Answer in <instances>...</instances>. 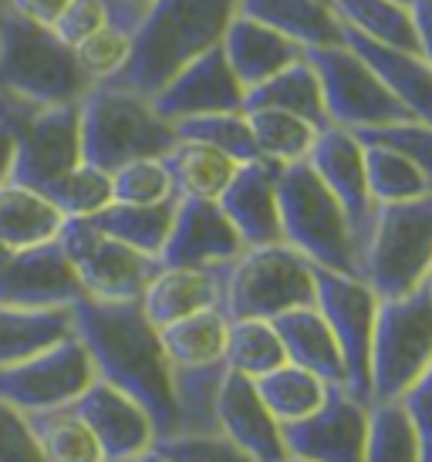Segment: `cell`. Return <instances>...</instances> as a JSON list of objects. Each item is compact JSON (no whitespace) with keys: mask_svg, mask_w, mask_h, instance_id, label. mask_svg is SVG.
Returning <instances> with one entry per match:
<instances>
[{"mask_svg":"<svg viewBox=\"0 0 432 462\" xmlns=\"http://www.w3.org/2000/svg\"><path fill=\"white\" fill-rule=\"evenodd\" d=\"M71 324L95 365V378L132 398L153 419L155 439L176 436L173 365L163 351L159 328L142 314L139 300L105 304L81 297L71 308Z\"/></svg>","mask_w":432,"mask_h":462,"instance_id":"obj_1","label":"cell"},{"mask_svg":"<svg viewBox=\"0 0 432 462\" xmlns=\"http://www.w3.org/2000/svg\"><path fill=\"white\" fill-rule=\"evenodd\" d=\"M237 0H149L132 27V54L112 85L153 98L193 58L216 48Z\"/></svg>","mask_w":432,"mask_h":462,"instance_id":"obj_2","label":"cell"},{"mask_svg":"<svg viewBox=\"0 0 432 462\" xmlns=\"http://www.w3.org/2000/svg\"><path fill=\"white\" fill-rule=\"evenodd\" d=\"M81 162L115 172L132 159L165 155L176 142L173 122H165L149 98L102 81L91 85L78 102Z\"/></svg>","mask_w":432,"mask_h":462,"instance_id":"obj_3","label":"cell"},{"mask_svg":"<svg viewBox=\"0 0 432 462\" xmlns=\"http://www.w3.org/2000/svg\"><path fill=\"white\" fill-rule=\"evenodd\" d=\"M75 51L54 38L52 27L27 21L4 0L0 7V95L27 105L81 102L89 91Z\"/></svg>","mask_w":432,"mask_h":462,"instance_id":"obj_4","label":"cell"},{"mask_svg":"<svg viewBox=\"0 0 432 462\" xmlns=\"http://www.w3.org/2000/svg\"><path fill=\"white\" fill-rule=\"evenodd\" d=\"M432 270V193L406 203L375 206L365 240L358 244V277L385 297L426 287Z\"/></svg>","mask_w":432,"mask_h":462,"instance_id":"obj_5","label":"cell"},{"mask_svg":"<svg viewBox=\"0 0 432 462\" xmlns=\"http://www.w3.org/2000/svg\"><path fill=\"white\" fill-rule=\"evenodd\" d=\"M315 304V267L287 244L243 246L220 267V310L227 321H274L294 308Z\"/></svg>","mask_w":432,"mask_h":462,"instance_id":"obj_6","label":"cell"},{"mask_svg":"<svg viewBox=\"0 0 432 462\" xmlns=\"http://www.w3.org/2000/svg\"><path fill=\"white\" fill-rule=\"evenodd\" d=\"M280 244L297 250L307 263L358 273V250L342 206L321 186L307 162L280 166L277 172Z\"/></svg>","mask_w":432,"mask_h":462,"instance_id":"obj_7","label":"cell"},{"mask_svg":"<svg viewBox=\"0 0 432 462\" xmlns=\"http://www.w3.org/2000/svg\"><path fill=\"white\" fill-rule=\"evenodd\" d=\"M432 365V294L419 287L406 297H385L375 310L369 382L371 402H399Z\"/></svg>","mask_w":432,"mask_h":462,"instance_id":"obj_8","label":"cell"},{"mask_svg":"<svg viewBox=\"0 0 432 462\" xmlns=\"http://www.w3.org/2000/svg\"><path fill=\"white\" fill-rule=\"evenodd\" d=\"M0 122L14 135L11 182L41 193L48 182L81 162L78 102L27 105L0 95Z\"/></svg>","mask_w":432,"mask_h":462,"instance_id":"obj_9","label":"cell"},{"mask_svg":"<svg viewBox=\"0 0 432 462\" xmlns=\"http://www.w3.org/2000/svg\"><path fill=\"white\" fill-rule=\"evenodd\" d=\"M305 58L311 61L321 81L324 116H328V125H334V129L365 132L412 118L348 44L311 48V51H305Z\"/></svg>","mask_w":432,"mask_h":462,"instance_id":"obj_10","label":"cell"},{"mask_svg":"<svg viewBox=\"0 0 432 462\" xmlns=\"http://www.w3.org/2000/svg\"><path fill=\"white\" fill-rule=\"evenodd\" d=\"M58 244L81 283V294L89 300H105V304L139 300L142 291L163 267L159 257L139 254V250L105 236L89 219H64Z\"/></svg>","mask_w":432,"mask_h":462,"instance_id":"obj_11","label":"cell"},{"mask_svg":"<svg viewBox=\"0 0 432 462\" xmlns=\"http://www.w3.org/2000/svg\"><path fill=\"white\" fill-rule=\"evenodd\" d=\"M315 308L324 318L334 345L342 351L344 388L371 405L369 361H371V331H375L379 294L358 273L315 267Z\"/></svg>","mask_w":432,"mask_h":462,"instance_id":"obj_12","label":"cell"},{"mask_svg":"<svg viewBox=\"0 0 432 462\" xmlns=\"http://www.w3.org/2000/svg\"><path fill=\"white\" fill-rule=\"evenodd\" d=\"M91 382H95V365L85 345L71 334L34 358L0 368V402L21 415L64 409Z\"/></svg>","mask_w":432,"mask_h":462,"instance_id":"obj_13","label":"cell"},{"mask_svg":"<svg viewBox=\"0 0 432 462\" xmlns=\"http://www.w3.org/2000/svg\"><path fill=\"white\" fill-rule=\"evenodd\" d=\"M371 405L348 388H328V395L307 419L280 425L287 456L311 462H362L369 446Z\"/></svg>","mask_w":432,"mask_h":462,"instance_id":"obj_14","label":"cell"},{"mask_svg":"<svg viewBox=\"0 0 432 462\" xmlns=\"http://www.w3.org/2000/svg\"><path fill=\"white\" fill-rule=\"evenodd\" d=\"M81 297V283L58 240L24 250H0L4 308H75Z\"/></svg>","mask_w":432,"mask_h":462,"instance_id":"obj_15","label":"cell"},{"mask_svg":"<svg viewBox=\"0 0 432 462\" xmlns=\"http://www.w3.org/2000/svg\"><path fill=\"white\" fill-rule=\"evenodd\" d=\"M153 108L165 122H183L196 116H216V112H243V85L230 71L220 44L193 58L176 75L155 91Z\"/></svg>","mask_w":432,"mask_h":462,"instance_id":"obj_16","label":"cell"},{"mask_svg":"<svg viewBox=\"0 0 432 462\" xmlns=\"http://www.w3.org/2000/svg\"><path fill=\"white\" fill-rule=\"evenodd\" d=\"M305 162L321 180V186L334 196V203L342 206L344 219H348V226H352V236H355V250H358V244H362L365 233H369L371 213H375V203H371V193H369V180H365V152H362L358 135L355 132L334 129V125L321 129Z\"/></svg>","mask_w":432,"mask_h":462,"instance_id":"obj_17","label":"cell"},{"mask_svg":"<svg viewBox=\"0 0 432 462\" xmlns=\"http://www.w3.org/2000/svg\"><path fill=\"white\" fill-rule=\"evenodd\" d=\"M243 250V240L230 226L216 199H176L173 226L159 250L163 267H227Z\"/></svg>","mask_w":432,"mask_h":462,"instance_id":"obj_18","label":"cell"},{"mask_svg":"<svg viewBox=\"0 0 432 462\" xmlns=\"http://www.w3.org/2000/svg\"><path fill=\"white\" fill-rule=\"evenodd\" d=\"M78 419L85 422L105 462H132L146 449L155 446V425L146 411L122 395L118 388L105 385V382H91L81 395L68 405Z\"/></svg>","mask_w":432,"mask_h":462,"instance_id":"obj_19","label":"cell"},{"mask_svg":"<svg viewBox=\"0 0 432 462\" xmlns=\"http://www.w3.org/2000/svg\"><path fill=\"white\" fill-rule=\"evenodd\" d=\"M216 432L227 436L233 446H240L254 462L287 459L280 422L260 402L254 378H243L230 368L220 385V395H216Z\"/></svg>","mask_w":432,"mask_h":462,"instance_id":"obj_20","label":"cell"},{"mask_svg":"<svg viewBox=\"0 0 432 462\" xmlns=\"http://www.w3.org/2000/svg\"><path fill=\"white\" fill-rule=\"evenodd\" d=\"M277 172L280 166L254 159L240 162L227 189L216 196L230 226L237 230L243 246L280 244V217H277Z\"/></svg>","mask_w":432,"mask_h":462,"instance_id":"obj_21","label":"cell"},{"mask_svg":"<svg viewBox=\"0 0 432 462\" xmlns=\"http://www.w3.org/2000/svg\"><path fill=\"white\" fill-rule=\"evenodd\" d=\"M342 44H348L375 71V78L389 88V95L406 108L409 116L416 122L432 125V68L422 61L419 54L389 48V44H375V41L348 31V27H342Z\"/></svg>","mask_w":432,"mask_h":462,"instance_id":"obj_22","label":"cell"},{"mask_svg":"<svg viewBox=\"0 0 432 462\" xmlns=\"http://www.w3.org/2000/svg\"><path fill=\"white\" fill-rule=\"evenodd\" d=\"M220 51L227 58L230 71L243 85V91L268 81L270 75H277L280 68L305 58V48H297L294 41L280 38L277 31L257 24L250 17H240V14H233V21L223 31Z\"/></svg>","mask_w":432,"mask_h":462,"instance_id":"obj_23","label":"cell"},{"mask_svg":"<svg viewBox=\"0 0 432 462\" xmlns=\"http://www.w3.org/2000/svg\"><path fill=\"white\" fill-rule=\"evenodd\" d=\"M139 308L155 328L183 321L200 310L220 308V267H159V273L142 291Z\"/></svg>","mask_w":432,"mask_h":462,"instance_id":"obj_24","label":"cell"},{"mask_svg":"<svg viewBox=\"0 0 432 462\" xmlns=\"http://www.w3.org/2000/svg\"><path fill=\"white\" fill-rule=\"evenodd\" d=\"M237 14L277 31L305 51L342 44V21L328 0H237Z\"/></svg>","mask_w":432,"mask_h":462,"instance_id":"obj_25","label":"cell"},{"mask_svg":"<svg viewBox=\"0 0 432 462\" xmlns=\"http://www.w3.org/2000/svg\"><path fill=\"white\" fill-rule=\"evenodd\" d=\"M274 331L280 337L287 365H297L305 372L318 374L328 388H344V361L342 351L331 337L328 324L318 314V308H294L287 314L274 318Z\"/></svg>","mask_w":432,"mask_h":462,"instance_id":"obj_26","label":"cell"},{"mask_svg":"<svg viewBox=\"0 0 432 462\" xmlns=\"http://www.w3.org/2000/svg\"><path fill=\"white\" fill-rule=\"evenodd\" d=\"M75 334L71 308H4L0 304V368L34 358Z\"/></svg>","mask_w":432,"mask_h":462,"instance_id":"obj_27","label":"cell"},{"mask_svg":"<svg viewBox=\"0 0 432 462\" xmlns=\"http://www.w3.org/2000/svg\"><path fill=\"white\" fill-rule=\"evenodd\" d=\"M176 199H216L237 172V162L206 142L176 139L163 155Z\"/></svg>","mask_w":432,"mask_h":462,"instance_id":"obj_28","label":"cell"},{"mask_svg":"<svg viewBox=\"0 0 432 462\" xmlns=\"http://www.w3.org/2000/svg\"><path fill=\"white\" fill-rule=\"evenodd\" d=\"M247 108H280V112H291V116L311 122L315 129H328L321 81L307 58L280 68L277 75H270L268 81L243 91V112Z\"/></svg>","mask_w":432,"mask_h":462,"instance_id":"obj_29","label":"cell"},{"mask_svg":"<svg viewBox=\"0 0 432 462\" xmlns=\"http://www.w3.org/2000/svg\"><path fill=\"white\" fill-rule=\"evenodd\" d=\"M64 217L48 199L21 182L0 186V250H24L58 240Z\"/></svg>","mask_w":432,"mask_h":462,"instance_id":"obj_30","label":"cell"},{"mask_svg":"<svg viewBox=\"0 0 432 462\" xmlns=\"http://www.w3.org/2000/svg\"><path fill=\"white\" fill-rule=\"evenodd\" d=\"M173 213H176V196L153 206L108 203L102 213L89 217V223L118 244L132 246L139 254H149V257H159L165 236H169V226H173Z\"/></svg>","mask_w":432,"mask_h":462,"instance_id":"obj_31","label":"cell"},{"mask_svg":"<svg viewBox=\"0 0 432 462\" xmlns=\"http://www.w3.org/2000/svg\"><path fill=\"white\" fill-rule=\"evenodd\" d=\"M227 314L220 308L190 314L183 321H173L159 328V341L173 368H196V365H213L223 361L227 347Z\"/></svg>","mask_w":432,"mask_h":462,"instance_id":"obj_32","label":"cell"},{"mask_svg":"<svg viewBox=\"0 0 432 462\" xmlns=\"http://www.w3.org/2000/svg\"><path fill=\"white\" fill-rule=\"evenodd\" d=\"M334 17L342 27L355 31L362 38L375 41V44H389V48H402V51H416V31H412V17L402 0H328Z\"/></svg>","mask_w":432,"mask_h":462,"instance_id":"obj_33","label":"cell"},{"mask_svg":"<svg viewBox=\"0 0 432 462\" xmlns=\"http://www.w3.org/2000/svg\"><path fill=\"white\" fill-rule=\"evenodd\" d=\"M243 116H247V125L254 135L257 155L274 166L305 162L321 132L311 122L291 116V112H280V108H247Z\"/></svg>","mask_w":432,"mask_h":462,"instance_id":"obj_34","label":"cell"},{"mask_svg":"<svg viewBox=\"0 0 432 462\" xmlns=\"http://www.w3.org/2000/svg\"><path fill=\"white\" fill-rule=\"evenodd\" d=\"M254 385L260 402L268 405V411L280 425L307 419L328 395V385L321 382L318 374L305 372L297 365H280V368L268 372L264 378H257Z\"/></svg>","mask_w":432,"mask_h":462,"instance_id":"obj_35","label":"cell"},{"mask_svg":"<svg viewBox=\"0 0 432 462\" xmlns=\"http://www.w3.org/2000/svg\"><path fill=\"white\" fill-rule=\"evenodd\" d=\"M24 419L48 462H105L95 436L68 405L52 411H31Z\"/></svg>","mask_w":432,"mask_h":462,"instance_id":"obj_36","label":"cell"},{"mask_svg":"<svg viewBox=\"0 0 432 462\" xmlns=\"http://www.w3.org/2000/svg\"><path fill=\"white\" fill-rule=\"evenodd\" d=\"M227 378V365H196L173 368V398H176L179 432H216V395Z\"/></svg>","mask_w":432,"mask_h":462,"instance_id":"obj_37","label":"cell"},{"mask_svg":"<svg viewBox=\"0 0 432 462\" xmlns=\"http://www.w3.org/2000/svg\"><path fill=\"white\" fill-rule=\"evenodd\" d=\"M223 365L230 372L243 374V378H264L268 372L287 365L280 337L270 321H257V318H240V321L227 324V347H223Z\"/></svg>","mask_w":432,"mask_h":462,"instance_id":"obj_38","label":"cell"},{"mask_svg":"<svg viewBox=\"0 0 432 462\" xmlns=\"http://www.w3.org/2000/svg\"><path fill=\"white\" fill-rule=\"evenodd\" d=\"M362 152H365V180H369V193L375 206L406 203V199L432 193V186L426 182V176L409 162L406 155L395 152L392 145L362 142Z\"/></svg>","mask_w":432,"mask_h":462,"instance_id":"obj_39","label":"cell"},{"mask_svg":"<svg viewBox=\"0 0 432 462\" xmlns=\"http://www.w3.org/2000/svg\"><path fill=\"white\" fill-rule=\"evenodd\" d=\"M41 196L61 213L64 219H89L102 213L112 203V176L105 169H95L89 162H78L64 176L48 182Z\"/></svg>","mask_w":432,"mask_h":462,"instance_id":"obj_40","label":"cell"},{"mask_svg":"<svg viewBox=\"0 0 432 462\" xmlns=\"http://www.w3.org/2000/svg\"><path fill=\"white\" fill-rule=\"evenodd\" d=\"M362 462H422L416 429L399 402H371L369 446Z\"/></svg>","mask_w":432,"mask_h":462,"instance_id":"obj_41","label":"cell"},{"mask_svg":"<svg viewBox=\"0 0 432 462\" xmlns=\"http://www.w3.org/2000/svg\"><path fill=\"white\" fill-rule=\"evenodd\" d=\"M173 129H176V139L206 142V145L220 149L223 155H230L237 166H240V162H254V159H260L243 112H216V116L183 118V122H176Z\"/></svg>","mask_w":432,"mask_h":462,"instance_id":"obj_42","label":"cell"},{"mask_svg":"<svg viewBox=\"0 0 432 462\" xmlns=\"http://www.w3.org/2000/svg\"><path fill=\"white\" fill-rule=\"evenodd\" d=\"M112 176V203L128 206H153L173 199V182L165 172L163 155H149V159H132L126 166H118Z\"/></svg>","mask_w":432,"mask_h":462,"instance_id":"obj_43","label":"cell"},{"mask_svg":"<svg viewBox=\"0 0 432 462\" xmlns=\"http://www.w3.org/2000/svg\"><path fill=\"white\" fill-rule=\"evenodd\" d=\"M75 61L81 68V75L89 78V85H102V81H115L126 68L128 54H132V31L118 24L102 27L99 34L85 38L81 44L71 48Z\"/></svg>","mask_w":432,"mask_h":462,"instance_id":"obj_44","label":"cell"},{"mask_svg":"<svg viewBox=\"0 0 432 462\" xmlns=\"http://www.w3.org/2000/svg\"><path fill=\"white\" fill-rule=\"evenodd\" d=\"M155 449L169 462H254L220 432H176L155 439Z\"/></svg>","mask_w":432,"mask_h":462,"instance_id":"obj_45","label":"cell"},{"mask_svg":"<svg viewBox=\"0 0 432 462\" xmlns=\"http://www.w3.org/2000/svg\"><path fill=\"white\" fill-rule=\"evenodd\" d=\"M355 135L362 142L392 145L395 152L406 155L409 162L419 169L422 176H426V182L432 186V125L409 118V122H395V125H381V129L355 132Z\"/></svg>","mask_w":432,"mask_h":462,"instance_id":"obj_46","label":"cell"},{"mask_svg":"<svg viewBox=\"0 0 432 462\" xmlns=\"http://www.w3.org/2000/svg\"><path fill=\"white\" fill-rule=\"evenodd\" d=\"M108 24H118L108 0H71V4L64 7L61 17L52 24V31L61 44L75 48V44H81V41L91 38V34H99V31Z\"/></svg>","mask_w":432,"mask_h":462,"instance_id":"obj_47","label":"cell"},{"mask_svg":"<svg viewBox=\"0 0 432 462\" xmlns=\"http://www.w3.org/2000/svg\"><path fill=\"white\" fill-rule=\"evenodd\" d=\"M399 405H402L406 419L416 429L422 462H432V365L412 382L406 395L399 398Z\"/></svg>","mask_w":432,"mask_h":462,"instance_id":"obj_48","label":"cell"},{"mask_svg":"<svg viewBox=\"0 0 432 462\" xmlns=\"http://www.w3.org/2000/svg\"><path fill=\"white\" fill-rule=\"evenodd\" d=\"M0 462H48L17 409L0 402Z\"/></svg>","mask_w":432,"mask_h":462,"instance_id":"obj_49","label":"cell"},{"mask_svg":"<svg viewBox=\"0 0 432 462\" xmlns=\"http://www.w3.org/2000/svg\"><path fill=\"white\" fill-rule=\"evenodd\" d=\"M406 7H409V17H412L419 58L432 68V0H409Z\"/></svg>","mask_w":432,"mask_h":462,"instance_id":"obj_50","label":"cell"},{"mask_svg":"<svg viewBox=\"0 0 432 462\" xmlns=\"http://www.w3.org/2000/svg\"><path fill=\"white\" fill-rule=\"evenodd\" d=\"M14 11L24 14L27 21H34V24H44L52 27L58 17L64 14V7L71 4V0H7Z\"/></svg>","mask_w":432,"mask_h":462,"instance_id":"obj_51","label":"cell"},{"mask_svg":"<svg viewBox=\"0 0 432 462\" xmlns=\"http://www.w3.org/2000/svg\"><path fill=\"white\" fill-rule=\"evenodd\" d=\"M146 4H149V0H112L115 17H118V27L132 31V27H136V21H139V14L146 11Z\"/></svg>","mask_w":432,"mask_h":462,"instance_id":"obj_52","label":"cell"},{"mask_svg":"<svg viewBox=\"0 0 432 462\" xmlns=\"http://www.w3.org/2000/svg\"><path fill=\"white\" fill-rule=\"evenodd\" d=\"M11 166H14V135H11V129L0 122V186L11 182Z\"/></svg>","mask_w":432,"mask_h":462,"instance_id":"obj_53","label":"cell"},{"mask_svg":"<svg viewBox=\"0 0 432 462\" xmlns=\"http://www.w3.org/2000/svg\"><path fill=\"white\" fill-rule=\"evenodd\" d=\"M132 462H169V459H165L163 452H159V449H155V446H153V449H146V452H142V456H136V459H132Z\"/></svg>","mask_w":432,"mask_h":462,"instance_id":"obj_54","label":"cell"},{"mask_svg":"<svg viewBox=\"0 0 432 462\" xmlns=\"http://www.w3.org/2000/svg\"><path fill=\"white\" fill-rule=\"evenodd\" d=\"M284 462H311V459H301V456H287Z\"/></svg>","mask_w":432,"mask_h":462,"instance_id":"obj_55","label":"cell"},{"mask_svg":"<svg viewBox=\"0 0 432 462\" xmlns=\"http://www.w3.org/2000/svg\"><path fill=\"white\" fill-rule=\"evenodd\" d=\"M426 287H429V294H432V270H429V281H426Z\"/></svg>","mask_w":432,"mask_h":462,"instance_id":"obj_56","label":"cell"},{"mask_svg":"<svg viewBox=\"0 0 432 462\" xmlns=\"http://www.w3.org/2000/svg\"><path fill=\"white\" fill-rule=\"evenodd\" d=\"M108 4H112V0H108ZM112 11H115V7H112ZM115 21H118V17H115Z\"/></svg>","mask_w":432,"mask_h":462,"instance_id":"obj_57","label":"cell"},{"mask_svg":"<svg viewBox=\"0 0 432 462\" xmlns=\"http://www.w3.org/2000/svg\"><path fill=\"white\" fill-rule=\"evenodd\" d=\"M0 7H4V0H0Z\"/></svg>","mask_w":432,"mask_h":462,"instance_id":"obj_58","label":"cell"},{"mask_svg":"<svg viewBox=\"0 0 432 462\" xmlns=\"http://www.w3.org/2000/svg\"><path fill=\"white\" fill-rule=\"evenodd\" d=\"M402 4H409V0H402Z\"/></svg>","mask_w":432,"mask_h":462,"instance_id":"obj_59","label":"cell"}]
</instances>
